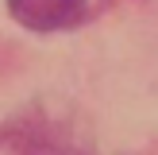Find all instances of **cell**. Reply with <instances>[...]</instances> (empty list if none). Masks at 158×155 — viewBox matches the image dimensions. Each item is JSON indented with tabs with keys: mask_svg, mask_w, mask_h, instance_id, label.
Instances as JSON below:
<instances>
[{
	"mask_svg": "<svg viewBox=\"0 0 158 155\" xmlns=\"http://www.w3.org/2000/svg\"><path fill=\"white\" fill-rule=\"evenodd\" d=\"M8 12L31 31H62L85 20V0H8Z\"/></svg>",
	"mask_w": 158,
	"mask_h": 155,
	"instance_id": "obj_1",
	"label": "cell"
}]
</instances>
